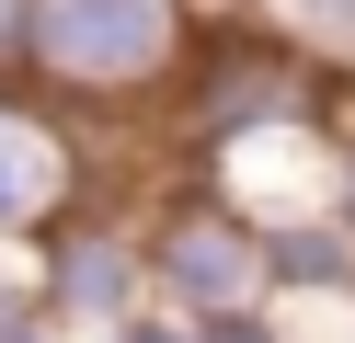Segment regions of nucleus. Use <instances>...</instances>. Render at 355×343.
Segmentation results:
<instances>
[{
    "label": "nucleus",
    "mask_w": 355,
    "mask_h": 343,
    "mask_svg": "<svg viewBox=\"0 0 355 343\" xmlns=\"http://www.w3.org/2000/svg\"><path fill=\"white\" fill-rule=\"evenodd\" d=\"M184 332L195 343H275V320H263V297H241V309H195Z\"/></svg>",
    "instance_id": "obj_7"
},
{
    "label": "nucleus",
    "mask_w": 355,
    "mask_h": 343,
    "mask_svg": "<svg viewBox=\"0 0 355 343\" xmlns=\"http://www.w3.org/2000/svg\"><path fill=\"white\" fill-rule=\"evenodd\" d=\"M69 195H80L69 137H58L35 103H12V91H0V229H46V218H69Z\"/></svg>",
    "instance_id": "obj_4"
},
{
    "label": "nucleus",
    "mask_w": 355,
    "mask_h": 343,
    "mask_svg": "<svg viewBox=\"0 0 355 343\" xmlns=\"http://www.w3.org/2000/svg\"><path fill=\"white\" fill-rule=\"evenodd\" d=\"M332 172H344V206H332V218L355 229V137H344V160H332Z\"/></svg>",
    "instance_id": "obj_10"
},
{
    "label": "nucleus",
    "mask_w": 355,
    "mask_h": 343,
    "mask_svg": "<svg viewBox=\"0 0 355 343\" xmlns=\"http://www.w3.org/2000/svg\"><path fill=\"white\" fill-rule=\"evenodd\" d=\"M103 343H195V332H184V320H161V309H149V297H138V309H126V320H103Z\"/></svg>",
    "instance_id": "obj_8"
},
{
    "label": "nucleus",
    "mask_w": 355,
    "mask_h": 343,
    "mask_svg": "<svg viewBox=\"0 0 355 343\" xmlns=\"http://www.w3.org/2000/svg\"><path fill=\"white\" fill-rule=\"evenodd\" d=\"M138 274L149 297H172V309H241V297H263V229L241 218V206H184V218H161L138 240Z\"/></svg>",
    "instance_id": "obj_2"
},
{
    "label": "nucleus",
    "mask_w": 355,
    "mask_h": 343,
    "mask_svg": "<svg viewBox=\"0 0 355 343\" xmlns=\"http://www.w3.org/2000/svg\"><path fill=\"white\" fill-rule=\"evenodd\" d=\"M149 297V274H138V240L126 229H103V218H46V297L35 309L46 320H126Z\"/></svg>",
    "instance_id": "obj_3"
},
{
    "label": "nucleus",
    "mask_w": 355,
    "mask_h": 343,
    "mask_svg": "<svg viewBox=\"0 0 355 343\" xmlns=\"http://www.w3.org/2000/svg\"><path fill=\"white\" fill-rule=\"evenodd\" d=\"M252 229H263V297H355V229L332 206L252 218Z\"/></svg>",
    "instance_id": "obj_5"
},
{
    "label": "nucleus",
    "mask_w": 355,
    "mask_h": 343,
    "mask_svg": "<svg viewBox=\"0 0 355 343\" xmlns=\"http://www.w3.org/2000/svg\"><path fill=\"white\" fill-rule=\"evenodd\" d=\"M275 12V46H309V58H355V0H263Z\"/></svg>",
    "instance_id": "obj_6"
},
{
    "label": "nucleus",
    "mask_w": 355,
    "mask_h": 343,
    "mask_svg": "<svg viewBox=\"0 0 355 343\" xmlns=\"http://www.w3.org/2000/svg\"><path fill=\"white\" fill-rule=\"evenodd\" d=\"M12 58L46 91L126 103V91H161L195 58V35H184V0H12Z\"/></svg>",
    "instance_id": "obj_1"
},
{
    "label": "nucleus",
    "mask_w": 355,
    "mask_h": 343,
    "mask_svg": "<svg viewBox=\"0 0 355 343\" xmlns=\"http://www.w3.org/2000/svg\"><path fill=\"white\" fill-rule=\"evenodd\" d=\"M0 58H12V0H0Z\"/></svg>",
    "instance_id": "obj_11"
},
{
    "label": "nucleus",
    "mask_w": 355,
    "mask_h": 343,
    "mask_svg": "<svg viewBox=\"0 0 355 343\" xmlns=\"http://www.w3.org/2000/svg\"><path fill=\"white\" fill-rule=\"evenodd\" d=\"M0 343H58V320L35 309V297H0Z\"/></svg>",
    "instance_id": "obj_9"
}]
</instances>
